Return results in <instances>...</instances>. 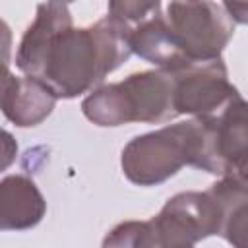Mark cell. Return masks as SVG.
Segmentation results:
<instances>
[{"label":"cell","instance_id":"1","mask_svg":"<svg viewBox=\"0 0 248 248\" xmlns=\"http://www.w3.org/2000/svg\"><path fill=\"white\" fill-rule=\"evenodd\" d=\"M130 54L124 33L110 17L74 27L68 4L45 2L21 37L16 66L56 99H72L101 83Z\"/></svg>","mask_w":248,"mask_h":248},{"label":"cell","instance_id":"2","mask_svg":"<svg viewBox=\"0 0 248 248\" xmlns=\"http://www.w3.org/2000/svg\"><path fill=\"white\" fill-rule=\"evenodd\" d=\"M83 114L97 126L128 122H167L174 110V81L167 70L140 72L124 81L101 85L81 103Z\"/></svg>","mask_w":248,"mask_h":248},{"label":"cell","instance_id":"3","mask_svg":"<svg viewBox=\"0 0 248 248\" xmlns=\"http://www.w3.org/2000/svg\"><path fill=\"white\" fill-rule=\"evenodd\" d=\"M196 140V120L138 136L122 149V170L134 184H161L176 174L184 165L194 167Z\"/></svg>","mask_w":248,"mask_h":248},{"label":"cell","instance_id":"4","mask_svg":"<svg viewBox=\"0 0 248 248\" xmlns=\"http://www.w3.org/2000/svg\"><path fill=\"white\" fill-rule=\"evenodd\" d=\"M198 143L194 167L219 176H246V103L234 95L219 112L196 116Z\"/></svg>","mask_w":248,"mask_h":248},{"label":"cell","instance_id":"5","mask_svg":"<svg viewBox=\"0 0 248 248\" xmlns=\"http://www.w3.org/2000/svg\"><path fill=\"white\" fill-rule=\"evenodd\" d=\"M165 21L174 46L188 64L221 58L234 35V21L223 4L215 2H170Z\"/></svg>","mask_w":248,"mask_h":248},{"label":"cell","instance_id":"6","mask_svg":"<svg viewBox=\"0 0 248 248\" xmlns=\"http://www.w3.org/2000/svg\"><path fill=\"white\" fill-rule=\"evenodd\" d=\"M145 225L149 248H194L198 240L219 234V213L207 192H182Z\"/></svg>","mask_w":248,"mask_h":248},{"label":"cell","instance_id":"7","mask_svg":"<svg viewBox=\"0 0 248 248\" xmlns=\"http://www.w3.org/2000/svg\"><path fill=\"white\" fill-rule=\"evenodd\" d=\"M174 81L176 114L207 116L219 112L238 91L229 83L221 58L196 62L170 72Z\"/></svg>","mask_w":248,"mask_h":248},{"label":"cell","instance_id":"8","mask_svg":"<svg viewBox=\"0 0 248 248\" xmlns=\"http://www.w3.org/2000/svg\"><path fill=\"white\" fill-rule=\"evenodd\" d=\"M46 211L37 184L23 174L0 180V231H25L35 227Z\"/></svg>","mask_w":248,"mask_h":248},{"label":"cell","instance_id":"9","mask_svg":"<svg viewBox=\"0 0 248 248\" xmlns=\"http://www.w3.org/2000/svg\"><path fill=\"white\" fill-rule=\"evenodd\" d=\"M207 194L219 213V234L234 248H246V176H223Z\"/></svg>","mask_w":248,"mask_h":248},{"label":"cell","instance_id":"10","mask_svg":"<svg viewBox=\"0 0 248 248\" xmlns=\"http://www.w3.org/2000/svg\"><path fill=\"white\" fill-rule=\"evenodd\" d=\"M54 103L56 97L46 85L25 76L14 78L0 108L8 120L25 128L43 122L52 112Z\"/></svg>","mask_w":248,"mask_h":248},{"label":"cell","instance_id":"11","mask_svg":"<svg viewBox=\"0 0 248 248\" xmlns=\"http://www.w3.org/2000/svg\"><path fill=\"white\" fill-rule=\"evenodd\" d=\"M103 248H149L145 221L120 223L105 236Z\"/></svg>","mask_w":248,"mask_h":248},{"label":"cell","instance_id":"12","mask_svg":"<svg viewBox=\"0 0 248 248\" xmlns=\"http://www.w3.org/2000/svg\"><path fill=\"white\" fill-rule=\"evenodd\" d=\"M10 50H12V31L8 23L0 19V107L16 78L10 72Z\"/></svg>","mask_w":248,"mask_h":248},{"label":"cell","instance_id":"13","mask_svg":"<svg viewBox=\"0 0 248 248\" xmlns=\"http://www.w3.org/2000/svg\"><path fill=\"white\" fill-rule=\"evenodd\" d=\"M16 155H17V143L14 136L0 128V172L6 170L16 161Z\"/></svg>","mask_w":248,"mask_h":248}]
</instances>
